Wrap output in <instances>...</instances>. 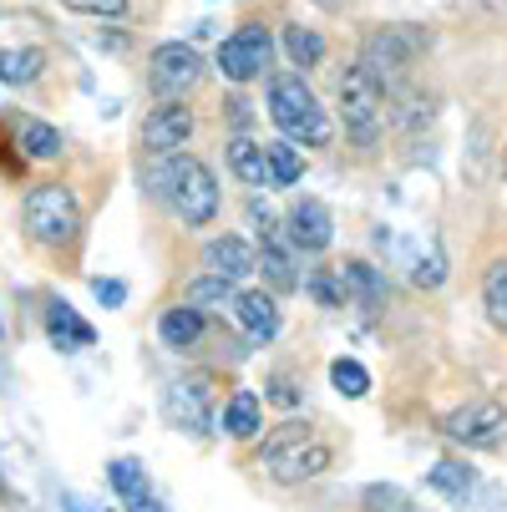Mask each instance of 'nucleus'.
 <instances>
[{
    "mask_svg": "<svg viewBox=\"0 0 507 512\" xmlns=\"http://www.w3.org/2000/svg\"><path fill=\"white\" fill-rule=\"evenodd\" d=\"M295 244H289V234H279L274 224H264L259 229V264H264V274H269V284H279V289H295L300 279H295V254H289Z\"/></svg>",
    "mask_w": 507,
    "mask_h": 512,
    "instance_id": "14",
    "label": "nucleus"
},
{
    "mask_svg": "<svg viewBox=\"0 0 507 512\" xmlns=\"http://www.w3.org/2000/svg\"><path fill=\"white\" fill-rule=\"evenodd\" d=\"M340 279H345V284L355 289V300L366 305V310H376V305L386 300V279H381V274H376V269H371L366 259H350V264L340 269Z\"/></svg>",
    "mask_w": 507,
    "mask_h": 512,
    "instance_id": "25",
    "label": "nucleus"
},
{
    "mask_svg": "<svg viewBox=\"0 0 507 512\" xmlns=\"http://www.w3.org/2000/svg\"><path fill=\"white\" fill-rule=\"evenodd\" d=\"M41 66H46V56L36 46H11V51H0V82L6 87H31L41 77Z\"/></svg>",
    "mask_w": 507,
    "mask_h": 512,
    "instance_id": "22",
    "label": "nucleus"
},
{
    "mask_svg": "<svg viewBox=\"0 0 507 512\" xmlns=\"http://www.w3.org/2000/svg\"><path fill=\"white\" fill-rule=\"evenodd\" d=\"M61 507H66V512H97V507H87L82 497H61Z\"/></svg>",
    "mask_w": 507,
    "mask_h": 512,
    "instance_id": "38",
    "label": "nucleus"
},
{
    "mask_svg": "<svg viewBox=\"0 0 507 512\" xmlns=\"http://www.w3.org/2000/svg\"><path fill=\"white\" fill-rule=\"evenodd\" d=\"M340 117H345V132L360 148H376L381 132H386V87L360 61L340 77Z\"/></svg>",
    "mask_w": 507,
    "mask_h": 512,
    "instance_id": "3",
    "label": "nucleus"
},
{
    "mask_svg": "<svg viewBox=\"0 0 507 512\" xmlns=\"http://www.w3.org/2000/svg\"><path fill=\"white\" fill-rule=\"evenodd\" d=\"M305 289H310V295H315L325 310H340V305H345V284H335L330 269H315V274L305 279Z\"/></svg>",
    "mask_w": 507,
    "mask_h": 512,
    "instance_id": "30",
    "label": "nucleus"
},
{
    "mask_svg": "<svg viewBox=\"0 0 507 512\" xmlns=\"http://www.w3.org/2000/svg\"><path fill=\"white\" fill-rule=\"evenodd\" d=\"M416 56H421V31H411V26H381V31L366 36V46H360V66H366L386 92L406 87Z\"/></svg>",
    "mask_w": 507,
    "mask_h": 512,
    "instance_id": "5",
    "label": "nucleus"
},
{
    "mask_svg": "<svg viewBox=\"0 0 507 512\" xmlns=\"http://www.w3.org/2000/svg\"><path fill=\"white\" fill-rule=\"evenodd\" d=\"M269 401H279V406H295V401H300L295 381H289V376H274V381H269Z\"/></svg>",
    "mask_w": 507,
    "mask_h": 512,
    "instance_id": "36",
    "label": "nucleus"
},
{
    "mask_svg": "<svg viewBox=\"0 0 507 512\" xmlns=\"http://www.w3.org/2000/svg\"><path fill=\"white\" fill-rule=\"evenodd\" d=\"M269 61H274V36L259 26V21H249V26H239L234 36H224V46H219V71L229 82H259L264 71H269Z\"/></svg>",
    "mask_w": 507,
    "mask_h": 512,
    "instance_id": "8",
    "label": "nucleus"
},
{
    "mask_svg": "<svg viewBox=\"0 0 507 512\" xmlns=\"http://www.w3.org/2000/svg\"><path fill=\"white\" fill-rule=\"evenodd\" d=\"M153 193L158 198H173V213L183 218L188 229H203L213 224V213H219V178L203 158H173L163 173H153Z\"/></svg>",
    "mask_w": 507,
    "mask_h": 512,
    "instance_id": "2",
    "label": "nucleus"
},
{
    "mask_svg": "<svg viewBox=\"0 0 507 512\" xmlns=\"http://www.w3.org/2000/svg\"><path fill=\"white\" fill-rule=\"evenodd\" d=\"M198 82H203V56H198L188 41H163V46H153V56H148V87H153L163 102H183Z\"/></svg>",
    "mask_w": 507,
    "mask_h": 512,
    "instance_id": "6",
    "label": "nucleus"
},
{
    "mask_svg": "<svg viewBox=\"0 0 507 512\" xmlns=\"http://www.w3.org/2000/svg\"><path fill=\"white\" fill-rule=\"evenodd\" d=\"M163 411L173 426L183 431H213V381L208 376H188V381H173L163 391Z\"/></svg>",
    "mask_w": 507,
    "mask_h": 512,
    "instance_id": "10",
    "label": "nucleus"
},
{
    "mask_svg": "<svg viewBox=\"0 0 507 512\" xmlns=\"http://www.w3.org/2000/svg\"><path fill=\"white\" fill-rule=\"evenodd\" d=\"M366 512H411L401 487H366Z\"/></svg>",
    "mask_w": 507,
    "mask_h": 512,
    "instance_id": "33",
    "label": "nucleus"
},
{
    "mask_svg": "<svg viewBox=\"0 0 507 512\" xmlns=\"http://www.w3.org/2000/svg\"><path fill=\"white\" fill-rule=\"evenodd\" d=\"M305 436H315V431H310V426H300V421H284V426H274V431H269V442H264V457H274V452H284V447L305 442Z\"/></svg>",
    "mask_w": 507,
    "mask_h": 512,
    "instance_id": "32",
    "label": "nucleus"
},
{
    "mask_svg": "<svg viewBox=\"0 0 507 512\" xmlns=\"http://www.w3.org/2000/svg\"><path fill=\"white\" fill-rule=\"evenodd\" d=\"M330 386H335L340 396L360 401V396H371V371H366V365H360V360L340 355V360H330Z\"/></svg>",
    "mask_w": 507,
    "mask_h": 512,
    "instance_id": "28",
    "label": "nucleus"
},
{
    "mask_svg": "<svg viewBox=\"0 0 507 512\" xmlns=\"http://www.w3.org/2000/svg\"><path fill=\"white\" fill-rule=\"evenodd\" d=\"M0 335H6V325H0Z\"/></svg>",
    "mask_w": 507,
    "mask_h": 512,
    "instance_id": "41",
    "label": "nucleus"
},
{
    "mask_svg": "<svg viewBox=\"0 0 507 512\" xmlns=\"http://www.w3.org/2000/svg\"><path fill=\"white\" fill-rule=\"evenodd\" d=\"M442 431L452 436L457 447H472V452H497V447L507 442V406H502V401H492V396L467 401V406H457V411L442 421Z\"/></svg>",
    "mask_w": 507,
    "mask_h": 512,
    "instance_id": "7",
    "label": "nucleus"
},
{
    "mask_svg": "<svg viewBox=\"0 0 507 512\" xmlns=\"http://www.w3.org/2000/svg\"><path fill=\"white\" fill-rule=\"evenodd\" d=\"M320 11H345V0H315Z\"/></svg>",
    "mask_w": 507,
    "mask_h": 512,
    "instance_id": "39",
    "label": "nucleus"
},
{
    "mask_svg": "<svg viewBox=\"0 0 507 512\" xmlns=\"http://www.w3.org/2000/svg\"><path fill=\"white\" fill-rule=\"evenodd\" d=\"M21 213H26L31 239L36 244H51V249L71 244V239H77V229H82V208H77V198H71V188H61V183H36L26 193Z\"/></svg>",
    "mask_w": 507,
    "mask_h": 512,
    "instance_id": "4",
    "label": "nucleus"
},
{
    "mask_svg": "<svg viewBox=\"0 0 507 512\" xmlns=\"http://www.w3.org/2000/svg\"><path fill=\"white\" fill-rule=\"evenodd\" d=\"M269 462V477L274 482H310V477H320V472H330V462H335V452H330V442H320V436H305V442H295V447H284V452H274V457H264Z\"/></svg>",
    "mask_w": 507,
    "mask_h": 512,
    "instance_id": "11",
    "label": "nucleus"
},
{
    "mask_svg": "<svg viewBox=\"0 0 507 512\" xmlns=\"http://www.w3.org/2000/svg\"><path fill=\"white\" fill-rule=\"evenodd\" d=\"M203 269L208 274H224V279H244V274L259 269V254L239 234H219V239L203 244Z\"/></svg>",
    "mask_w": 507,
    "mask_h": 512,
    "instance_id": "13",
    "label": "nucleus"
},
{
    "mask_svg": "<svg viewBox=\"0 0 507 512\" xmlns=\"http://www.w3.org/2000/svg\"><path fill=\"white\" fill-rule=\"evenodd\" d=\"M411 279H416L421 289H437V284L447 279V269H442V254H431V259H416V269H411Z\"/></svg>",
    "mask_w": 507,
    "mask_h": 512,
    "instance_id": "34",
    "label": "nucleus"
},
{
    "mask_svg": "<svg viewBox=\"0 0 507 512\" xmlns=\"http://www.w3.org/2000/svg\"><path fill=\"white\" fill-rule=\"evenodd\" d=\"M264 158H269V183L274 188H295L300 183V173H305V158H300V148L289 137H279V142H264Z\"/></svg>",
    "mask_w": 507,
    "mask_h": 512,
    "instance_id": "21",
    "label": "nucleus"
},
{
    "mask_svg": "<svg viewBox=\"0 0 507 512\" xmlns=\"http://www.w3.org/2000/svg\"><path fill=\"white\" fill-rule=\"evenodd\" d=\"M284 229H289V244H295V249L320 254V249H330V239H335V218H330V208H325L320 198H300L295 208H289Z\"/></svg>",
    "mask_w": 507,
    "mask_h": 512,
    "instance_id": "12",
    "label": "nucleus"
},
{
    "mask_svg": "<svg viewBox=\"0 0 507 512\" xmlns=\"http://www.w3.org/2000/svg\"><path fill=\"white\" fill-rule=\"evenodd\" d=\"M188 305H198V310H208V305H234V279H224V274H198V279L188 284Z\"/></svg>",
    "mask_w": 507,
    "mask_h": 512,
    "instance_id": "29",
    "label": "nucleus"
},
{
    "mask_svg": "<svg viewBox=\"0 0 507 512\" xmlns=\"http://www.w3.org/2000/svg\"><path fill=\"white\" fill-rule=\"evenodd\" d=\"M188 137H193V112H188L183 102H163V107H153L148 117H142V127H137L142 153H153V158L178 153Z\"/></svg>",
    "mask_w": 507,
    "mask_h": 512,
    "instance_id": "9",
    "label": "nucleus"
},
{
    "mask_svg": "<svg viewBox=\"0 0 507 512\" xmlns=\"http://www.w3.org/2000/svg\"><path fill=\"white\" fill-rule=\"evenodd\" d=\"M259 426H264V401H259V391H234L229 406H224V431L234 436V442H254Z\"/></svg>",
    "mask_w": 507,
    "mask_h": 512,
    "instance_id": "19",
    "label": "nucleus"
},
{
    "mask_svg": "<svg viewBox=\"0 0 507 512\" xmlns=\"http://www.w3.org/2000/svg\"><path fill=\"white\" fill-rule=\"evenodd\" d=\"M482 305H487V320L507 330V259H492L482 269Z\"/></svg>",
    "mask_w": 507,
    "mask_h": 512,
    "instance_id": "23",
    "label": "nucleus"
},
{
    "mask_svg": "<svg viewBox=\"0 0 507 512\" xmlns=\"http://www.w3.org/2000/svg\"><path fill=\"white\" fill-rule=\"evenodd\" d=\"M92 295H97L107 310H122V305H127V284H122V279H92Z\"/></svg>",
    "mask_w": 507,
    "mask_h": 512,
    "instance_id": "35",
    "label": "nucleus"
},
{
    "mask_svg": "<svg viewBox=\"0 0 507 512\" xmlns=\"http://www.w3.org/2000/svg\"><path fill=\"white\" fill-rule=\"evenodd\" d=\"M16 137H21L26 158H36V163H51V158H61V132H56L51 122H36V117H26V122L16 127Z\"/></svg>",
    "mask_w": 507,
    "mask_h": 512,
    "instance_id": "24",
    "label": "nucleus"
},
{
    "mask_svg": "<svg viewBox=\"0 0 507 512\" xmlns=\"http://www.w3.org/2000/svg\"><path fill=\"white\" fill-rule=\"evenodd\" d=\"M269 117L289 142H310V148H325L330 142V117L320 107V97L305 87L300 71H284V77H269Z\"/></svg>",
    "mask_w": 507,
    "mask_h": 512,
    "instance_id": "1",
    "label": "nucleus"
},
{
    "mask_svg": "<svg viewBox=\"0 0 507 512\" xmlns=\"http://www.w3.org/2000/svg\"><path fill=\"white\" fill-rule=\"evenodd\" d=\"M229 117H234L239 127H249V102H244V97H234V102H229Z\"/></svg>",
    "mask_w": 507,
    "mask_h": 512,
    "instance_id": "37",
    "label": "nucleus"
},
{
    "mask_svg": "<svg viewBox=\"0 0 507 512\" xmlns=\"http://www.w3.org/2000/svg\"><path fill=\"white\" fill-rule=\"evenodd\" d=\"M158 335H163V345L168 350H193L198 340H203V310L198 305H173V310H163V320H158Z\"/></svg>",
    "mask_w": 507,
    "mask_h": 512,
    "instance_id": "17",
    "label": "nucleus"
},
{
    "mask_svg": "<svg viewBox=\"0 0 507 512\" xmlns=\"http://www.w3.org/2000/svg\"><path fill=\"white\" fill-rule=\"evenodd\" d=\"M107 482L117 487V497H122L132 512H148V507H153L148 472H142V462H137V457H117V462L107 467Z\"/></svg>",
    "mask_w": 507,
    "mask_h": 512,
    "instance_id": "18",
    "label": "nucleus"
},
{
    "mask_svg": "<svg viewBox=\"0 0 507 512\" xmlns=\"http://www.w3.org/2000/svg\"><path fill=\"white\" fill-rule=\"evenodd\" d=\"M229 168H234V178L239 183H249V188H259V183H269V158H264V142H254V137H234L229 142Z\"/></svg>",
    "mask_w": 507,
    "mask_h": 512,
    "instance_id": "20",
    "label": "nucleus"
},
{
    "mask_svg": "<svg viewBox=\"0 0 507 512\" xmlns=\"http://www.w3.org/2000/svg\"><path fill=\"white\" fill-rule=\"evenodd\" d=\"M234 315H239V325L254 340H274L279 335V305L264 295V289H244V295H234Z\"/></svg>",
    "mask_w": 507,
    "mask_h": 512,
    "instance_id": "15",
    "label": "nucleus"
},
{
    "mask_svg": "<svg viewBox=\"0 0 507 512\" xmlns=\"http://www.w3.org/2000/svg\"><path fill=\"white\" fill-rule=\"evenodd\" d=\"M66 11L77 16H107V21H122L127 16V0H61Z\"/></svg>",
    "mask_w": 507,
    "mask_h": 512,
    "instance_id": "31",
    "label": "nucleus"
},
{
    "mask_svg": "<svg viewBox=\"0 0 507 512\" xmlns=\"http://www.w3.org/2000/svg\"><path fill=\"white\" fill-rule=\"evenodd\" d=\"M284 56L289 66H320L325 61V36L310 26H284Z\"/></svg>",
    "mask_w": 507,
    "mask_h": 512,
    "instance_id": "27",
    "label": "nucleus"
},
{
    "mask_svg": "<svg viewBox=\"0 0 507 512\" xmlns=\"http://www.w3.org/2000/svg\"><path fill=\"white\" fill-rule=\"evenodd\" d=\"M46 330H51V345L56 350H87L92 340H97V330L71 310L66 300H51V310H46Z\"/></svg>",
    "mask_w": 507,
    "mask_h": 512,
    "instance_id": "16",
    "label": "nucleus"
},
{
    "mask_svg": "<svg viewBox=\"0 0 507 512\" xmlns=\"http://www.w3.org/2000/svg\"><path fill=\"white\" fill-rule=\"evenodd\" d=\"M426 482L437 487L442 497H452V502H467V497H472V487H477L472 467H462V462H452V457L431 467V472H426Z\"/></svg>",
    "mask_w": 507,
    "mask_h": 512,
    "instance_id": "26",
    "label": "nucleus"
},
{
    "mask_svg": "<svg viewBox=\"0 0 507 512\" xmlns=\"http://www.w3.org/2000/svg\"><path fill=\"white\" fill-rule=\"evenodd\" d=\"M502 178H507V148H502Z\"/></svg>",
    "mask_w": 507,
    "mask_h": 512,
    "instance_id": "40",
    "label": "nucleus"
}]
</instances>
